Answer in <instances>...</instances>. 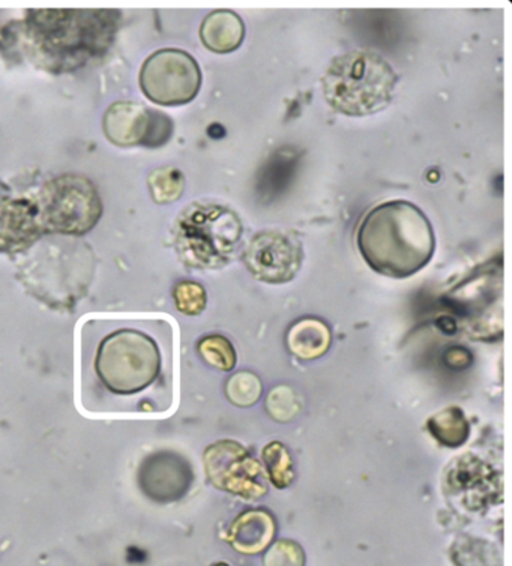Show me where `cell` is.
Returning <instances> with one entry per match:
<instances>
[{
	"label": "cell",
	"instance_id": "1",
	"mask_svg": "<svg viewBox=\"0 0 512 566\" xmlns=\"http://www.w3.org/2000/svg\"><path fill=\"white\" fill-rule=\"evenodd\" d=\"M358 249L373 271L409 279L433 259L436 237L426 213L407 200L377 205L359 224Z\"/></svg>",
	"mask_w": 512,
	"mask_h": 566
},
{
	"label": "cell",
	"instance_id": "2",
	"mask_svg": "<svg viewBox=\"0 0 512 566\" xmlns=\"http://www.w3.org/2000/svg\"><path fill=\"white\" fill-rule=\"evenodd\" d=\"M398 75L384 56L370 50L339 54L322 78L323 95L342 115L363 117L391 104Z\"/></svg>",
	"mask_w": 512,
	"mask_h": 566
},
{
	"label": "cell",
	"instance_id": "3",
	"mask_svg": "<svg viewBox=\"0 0 512 566\" xmlns=\"http://www.w3.org/2000/svg\"><path fill=\"white\" fill-rule=\"evenodd\" d=\"M243 226L224 205L192 203L180 213L176 249L182 262L197 270L228 266L241 247Z\"/></svg>",
	"mask_w": 512,
	"mask_h": 566
},
{
	"label": "cell",
	"instance_id": "4",
	"mask_svg": "<svg viewBox=\"0 0 512 566\" xmlns=\"http://www.w3.org/2000/svg\"><path fill=\"white\" fill-rule=\"evenodd\" d=\"M96 371L113 392L142 391L157 379L158 347L148 335L137 331H117L101 343Z\"/></svg>",
	"mask_w": 512,
	"mask_h": 566
},
{
	"label": "cell",
	"instance_id": "5",
	"mask_svg": "<svg viewBox=\"0 0 512 566\" xmlns=\"http://www.w3.org/2000/svg\"><path fill=\"white\" fill-rule=\"evenodd\" d=\"M142 90L161 106H182L195 99L201 86V71L191 54L178 49L158 50L143 65Z\"/></svg>",
	"mask_w": 512,
	"mask_h": 566
},
{
	"label": "cell",
	"instance_id": "6",
	"mask_svg": "<svg viewBox=\"0 0 512 566\" xmlns=\"http://www.w3.org/2000/svg\"><path fill=\"white\" fill-rule=\"evenodd\" d=\"M205 471L213 488L245 501H259L268 493L262 464L234 440H218L203 454Z\"/></svg>",
	"mask_w": 512,
	"mask_h": 566
},
{
	"label": "cell",
	"instance_id": "7",
	"mask_svg": "<svg viewBox=\"0 0 512 566\" xmlns=\"http://www.w3.org/2000/svg\"><path fill=\"white\" fill-rule=\"evenodd\" d=\"M242 262L255 280L268 284L292 281L304 262V249L296 233L289 230H263L251 239Z\"/></svg>",
	"mask_w": 512,
	"mask_h": 566
},
{
	"label": "cell",
	"instance_id": "8",
	"mask_svg": "<svg viewBox=\"0 0 512 566\" xmlns=\"http://www.w3.org/2000/svg\"><path fill=\"white\" fill-rule=\"evenodd\" d=\"M104 127L108 138L121 146L157 148L166 144L174 133L169 116L129 103L115 104L108 108Z\"/></svg>",
	"mask_w": 512,
	"mask_h": 566
},
{
	"label": "cell",
	"instance_id": "9",
	"mask_svg": "<svg viewBox=\"0 0 512 566\" xmlns=\"http://www.w3.org/2000/svg\"><path fill=\"white\" fill-rule=\"evenodd\" d=\"M449 494L461 499L466 509L478 511L502 496V476L480 457L466 454L451 463L447 478Z\"/></svg>",
	"mask_w": 512,
	"mask_h": 566
},
{
	"label": "cell",
	"instance_id": "10",
	"mask_svg": "<svg viewBox=\"0 0 512 566\" xmlns=\"http://www.w3.org/2000/svg\"><path fill=\"white\" fill-rule=\"evenodd\" d=\"M190 463L174 452H159L143 463L140 485L143 492L159 502L178 501L191 488Z\"/></svg>",
	"mask_w": 512,
	"mask_h": 566
},
{
	"label": "cell",
	"instance_id": "11",
	"mask_svg": "<svg viewBox=\"0 0 512 566\" xmlns=\"http://www.w3.org/2000/svg\"><path fill=\"white\" fill-rule=\"evenodd\" d=\"M98 216L100 201L96 200L94 192H87L86 188L79 184H74L73 190V184H69L53 196L49 221H52L53 228L61 232H85Z\"/></svg>",
	"mask_w": 512,
	"mask_h": 566
},
{
	"label": "cell",
	"instance_id": "12",
	"mask_svg": "<svg viewBox=\"0 0 512 566\" xmlns=\"http://www.w3.org/2000/svg\"><path fill=\"white\" fill-rule=\"evenodd\" d=\"M274 517L264 510H251L239 515L230 527V543L238 552L258 555L274 539Z\"/></svg>",
	"mask_w": 512,
	"mask_h": 566
},
{
	"label": "cell",
	"instance_id": "13",
	"mask_svg": "<svg viewBox=\"0 0 512 566\" xmlns=\"http://www.w3.org/2000/svg\"><path fill=\"white\" fill-rule=\"evenodd\" d=\"M200 38L205 48L213 53H232L243 43L245 24L241 15L234 11H212L201 23Z\"/></svg>",
	"mask_w": 512,
	"mask_h": 566
},
{
	"label": "cell",
	"instance_id": "14",
	"mask_svg": "<svg viewBox=\"0 0 512 566\" xmlns=\"http://www.w3.org/2000/svg\"><path fill=\"white\" fill-rule=\"evenodd\" d=\"M333 334L325 322L314 317L301 318L289 329L288 345L293 355L304 360L321 358L330 350Z\"/></svg>",
	"mask_w": 512,
	"mask_h": 566
},
{
	"label": "cell",
	"instance_id": "15",
	"mask_svg": "<svg viewBox=\"0 0 512 566\" xmlns=\"http://www.w3.org/2000/svg\"><path fill=\"white\" fill-rule=\"evenodd\" d=\"M431 436L445 448H460L468 442L470 426L468 418L460 408L443 409L427 421Z\"/></svg>",
	"mask_w": 512,
	"mask_h": 566
},
{
	"label": "cell",
	"instance_id": "16",
	"mask_svg": "<svg viewBox=\"0 0 512 566\" xmlns=\"http://www.w3.org/2000/svg\"><path fill=\"white\" fill-rule=\"evenodd\" d=\"M262 460L267 469L268 478L274 488L284 490L291 488L295 481V469L291 452L281 442H271L263 448Z\"/></svg>",
	"mask_w": 512,
	"mask_h": 566
},
{
	"label": "cell",
	"instance_id": "17",
	"mask_svg": "<svg viewBox=\"0 0 512 566\" xmlns=\"http://www.w3.org/2000/svg\"><path fill=\"white\" fill-rule=\"evenodd\" d=\"M199 354L209 366L221 371H232L237 366V350L232 343L222 335H209L199 343Z\"/></svg>",
	"mask_w": 512,
	"mask_h": 566
},
{
	"label": "cell",
	"instance_id": "18",
	"mask_svg": "<svg viewBox=\"0 0 512 566\" xmlns=\"http://www.w3.org/2000/svg\"><path fill=\"white\" fill-rule=\"evenodd\" d=\"M262 381L249 371H239L230 377L226 392L230 402L239 408H251L262 397Z\"/></svg>",
	"mask_w": 512,
	"mask_h": 566
},
{
	"label": "cell",
	"instance_id": "19",
	"mask_svg": "<svg viewBox=\"0 0 512 566\" xmlns=\"http://www.w3.org/2000/svg\"><path fill=\"white\" fill-rule=\"evenodd\" d=\"M186 180L178 169H161L150 176V190L158 203H170L182 195Z\"/></svg>",
	"mask_w": 512,
	"mask_h": 566
},
{
	"label": "cell",
	"instance_id": "20",
	"mask_svg": "<svg viewBox=\"0 0 512 566\" xmlns=\"http://www.w3.org/2000/svg\"><path fill=\"white\" fill-rule=\"evenodd\" d=\"M267 409L275 421L291 422L300 413L301 405L293 389L279 387L268 396Z\"/></svg>",
	"mask_w": 512,
	"mask_h": 566
},
{
	"label": "cell",
	"instance_id": "21",
	"mask_svg": "<svg viewBox=\"0 0 512 566\" xmlns=\"http://www.w3.org/2000/svg\"><path fill=\"white\" fill-rule=\"evenodd\" d=\"M175 302L180 313L199 316L207 308V292L195 281H182L175 287Z\"/></svg>",
	"mask_w": 512,
	"mask_h": 566
},
{
	"label": "cell",
	"instance_id": "22",
	"mask_svg": "<svg viewBox=\"0 0 512 566\" xmlns=\"http://www.w3.org/2000/svg\"><path fill=\"white\" fill-rule=\"evenodd\" d=\"M264 566H304L305 555L301 545L291 539H281L272 545L263 560Z\"/></svg>",
	"mask_w": 512,
	"mask_h": 566
},
{
	"label": "cell",
	"instance_id": "23",
	"mask_svg": "<svg viewBox=\"0 0 512 566\" xmlns=\"http://www.w3.org/2000/svg\"><path fill=\"white\" fill-rule=\"evenodd\" d=\"M445 360H447L452 368H464L472 363V355H470L468 350L461 349V347H454V349H449L447 356H445Z\"/></svg>",
	"mask_w": 512,
	"mask_h": 566
},
{
	"label": "cell",
	"instance_id": "24",
	"mask_svg": "<svg viewBox=\"0 0 512 566\" xmlns=\"http://www.w3.org/2000/svg\"><path fill=\"white\" fill-rule=\"evenodd\" d=\"M216 566H229L228 564H217Z\"/></svg>",
	"mask_w": 512,
	"mask_h": 566
}]
</instances>
